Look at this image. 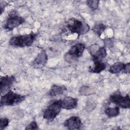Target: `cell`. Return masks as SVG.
I'll list each match as a JSON object with an SVG mask.
<instances>
[{
	"instance_id": "6da1fadb",
	"label": "cell",
	"mask_w": 130,
	"mask_h": 130,
	"mask_svg": "<svg viewBox=\"0 0 130 130\" xmlns=\"http://www.w3.org/2000/svg\"><path fill=\"white\" fill-rule=\"evenodd\" d=\"M37 37V34L31 32L28 34L15 36L12 37L9 44L14 47H25L32 45Z\"/></svg>"
},
{
	"instance_id": "7a4b0ae2",
	"label": "cell",
	"mask_w": 130,
	"mask_h": 130,
	"mask_svg": "<svg viewBox=\"0 0 130 130\" xmlns=\"http://www.w3.org/2000/svg\"><path fill=\"white\" fill-rule=\"evenodd\" d=\"M67 27L70 32L76 34L78 36L86 34L90 29L88 24L75 18H71L67 21Z\"/></svg>"
},
{
	"instance_id": "3957f363",
	"label": "cell",
	"mask_w": 130,
	"mask_h": 130,
	"mask_svg": "<svg viewBox=\"0 0 130 130\" xmlns=\"http://www.w3.org/2000/svg\"><path fill=\"white\" fill-rule=\"evenodd\" d=\"M61 109V100H54L44 111L43 117L48 121H52L59 114Z\"/></svg>"
},
{
	"instance_id": "277c9868",
	"label": "cell",
	"mask_w": 130,
	"mask_h": 130,
	"mask_svg": "<svg viewBox=\"0 0 130 130\" xmlns=\"http://www.w3.org/2000/svg\"><path fill=\"white\" fill-rule=\"evenodd\" d=\"M85 49V46L82 43H77L73 45L65 54L64 60L69 63L76 61L82 56Z\"/></svg>"
},
{
	"instance_id": "5b68a950",
	"label": "cell",
	"mask_w": 130,
	"mask_h": 130,
	"mask_svg": "<svg viewBox=\"0 0 130 130\" xmlns=\"http://www.w3.org/2000/svg\"><path fill=\"white\" fill-rule=\"evenodd\" d=\"M25 22V19L20 16L16 11L10 13L4 24L3 27L8 31H11L18 27Z\"/></svg>"
},
{
	"instance_id": "8992f818",
	"label": "cell",
	"mask_w": 130,
	"mask_h": 130,
	"mask_svg": "<svg viewBox=\"0 0 130 130\" xmlns=\"http://www.w3.org/2000/svg\"><path fill=\"white\" fill-rule=\"evenodd\" d=\"M25 99V96L18 94L11 90L1 96V106H14L22 102Z\"/></svg>"
},
{
	"instance_id": "52a82bcc",
	"label": "cell",
	"mask_w": 130,
	"mask_h": 130,
	"mask_svg": "<svg viewBox=\"0 0 130 130\" xmlns=\"http://www.w3.org/2000/svg\"><path fill=\"white\" fill-rule=\"evenodd\" d=\"M110 103L115 104L119 108L129 109L130 108V99L129 94L123 96L119 91H116L109 96Z\"/></svg>"
},
{
	"instance_id": "ba28073f",
	"label": "cell",
	"mask_w": 130,
	"mask_h": 130,
	"mask_svg": "<svg viewBox=\"0 0 130 130\" xmlns=\"http://www.w3.org/2000/svg\"><path fill=\"white\" fill-rule=\"evenodd\" d=\"M15 81L16 79L14 76H5L1 77L0 82L1 96L4 95L10 90V88Z\"/></svg>"
},
{
	"instance_id": "9c48e42d",
	"label": "cell",
	"mask_w": 130,
	"mask_h": 130,
	"mask_svg": "<svg viewBox=\"0 0 130 130\" xmlns=\"http://www.w3.org/2000/svg\"><path fill=\"white\" fill-rule=\"evenodd\" d=\"M63 125L68 129H80L82 125V121L80 117L76 116H72L66 119Z\"/></svg>"
},
{
	"instance_id": "30bf717a",
	"label": "cell",
	"mask_w": 130,
	"mask_h": 130,
	"mask_svg": "<svg viewBox=\"0 0 130 130\" xmlns=\"http://www.w3.org/2000/svg\"><path fill=\"white\" fill-rule=\"evenodd\" d=\"M93 50H90V53L92 56L93 61L103 60L106 57L107 55V50L105 46L98 47L96 45H92Z\"/></svg>"
},
{
	"instance_id": "8fae6325",
	"label": "cell",
	"mask_w": 130,
	"mask_h": 130,
	"mask_svg": "<svg viewBox=\"0 0 130 130\" xmlns=\"http://www.w3.org/2000/svg\"><path fill=\"white\" fill-rule=\"evenodd\" d=\"M48 60V56L45 50L41 51L31 62V66L35 68H41L45 66Z\"/></svg>"
},
{
	"instance_id": "7c38bea8",
	"label": "cell",
	"mask_w": 130,
	"mask_h": 130,
	"mask_svg": "<svg viewBox=\"0 0 130 130\" xmlns=\"http://www.w3.org/2000/svg\"><path fill=\"white\" fill-rule=\"evenodd\" d=\"M78 100L72 96H67L61 100V108L66 110L75 109L78 106Z\"/></svg>"
},
{
	"instance_id": "4fadbf2b",
	"label": "cell",
	"mask_w": 130,
	"mask_h": 130,
	"mask_svg": "<svg viewBox=\"0 0 130 130\" xmlns=\"http://www.w3.org/2000/svg\"><path fill=\"white\" fill-rule=\"evenodd\" d=\"M93 61V66L89 67V72L92 73L100 74L105 70L107 67L106 63L103 61L94 60Z\"/></svg>"
},
{
	"instance_id": "5bb4252c",
	"label": "cell",
	"mask_w": 130,
	"mask_h": 130,
	"mask_svg": "<svg viewBox=\"0 0 130 130\" xmlns=\"http://www.w3.org/2000/svg\"><path fill=\"white\" fill-rule=\"evenodd\" d=\"M67 90V87L63 85H53L49 90L48 95L50 97H54L63 94Z\"/></svg>"
},
{
	"instance_id": "9a60e30c",
	"label": "cell",
	"mask_w": 130,
	"mask_h": 130,
	"mask_svg": "<svg viewBox=\"0 0 130 130\" xmlns=\"http://www.w3.org/2000/svg\"><path fill=\"white\" fill-rule=\"evenodd\" d=\"M125 67V63L120 61H117L110 67L108 71L112 74H117L121 72L123 73Z\"/></svg>"
},
{
	"instance_id": "2e32d148",
	"label": "cell",
	"mask_w": 130,
	"mask_h": 130,
	"mask_svg": "<svg viewBox=\"0 0 130 130\" xmlns=\"http://www.w3.org/2000/svg\"><path fill=\"white\" fill-rule=\"evenodd\" d=\"M105 114L109 117H114L118 116L120 113L119 108L117 106L115 107H107L105 110Z\"/></svg>"
},
{
	"instance_id": "e0dca14e",
	"label": "cell",
	"mask_w": 130,
	"mask_h": 130,
	"mask_svg": "<svg viewBox=\"0 0 130 130\" xmlns=\"http://www.w3.org/2000/svg\"><path fill=\"white\" fill-rule=\"evenodd\" d=\"M107 26L102 23H97L94 25L92 27V30L99 37H101L102 34L106 29Z\"/></svg>"
},
{
	"instance_id": "ac0fdd59",
	"label": "cell",
	"mask_w": 130,
	"mask_h": 130,
	"mask_svg": "<svg viewBox=\"0 0 130 130\" xmlns=\"http://www.w3.org/2000/svg\"><path fill=\"white\" fill-rule=\"evenodd\" d=\"M86 4L88 6L89 8H90L92 10L94 11L96 9H98L99 7V1H87Z\"/></svg>"
},
{
	"instance_id": "d6986e66",
	"label": "cell",
	"mask_w": 130,
	"mask_h": 130,
	"mask_svg": "<svg viewBox=\"0 0 130 130\" xmlns=\"http://www.w3.org/2000/svg\"><path fill=\"white\" fill-rule=\"evenodd\" d=\"M80 93L82 95H89L90 94H92V92L91 91V89H90L89 87L87 86H83L82 87L79 91Z\"/></svg>"
},
{
	"instance_id": "ffe728a7",
	"label": "cell",
	"mask_w": 130,
	"mask_h": 130,
	"mask_svg": "<svg viewBox=\"0 0 130 130\" xmlns=\"http://www.w3.org/2000/svg\"><path fill=\"white\" fill-rule=\"evenodd\" d=\"M9 123V120L7 118H1L0 120V129H4L7 127Z\"/></svg>"
},
{
	"instance_id": "44dd1931",
	"label": "cell",
	"mask_w": 130,
	"mask_h": 130,
	"mask_svg": "<svg viewBox=\"0 0 130 130\" xmlns=\"http://www.w3.org/2000/svg\"><path fill=\"white\" fill-rule=\"evenodd\" d=\"M26 130L27 129H39V127L38 124L36 121H31L27 126H26L25 128Z\"/></svg>"
},
{
	"instance_id": "7402d4cb",
	"label": "cell",
	"mask_w": 130,
	"mask_h": 130,
	"mask_svg": "<svg viewBox=\"0 0 130 130\" xmlns=\"http://www.w3.org/2000/svg\"><path fill=\"white\" fill-rule=\"evenodd\" d=\"M8 5V3L4 1H1L0 3V8H1V14L2 15L3 11L5 10V7Z\"/></svg>"
},
{
	"instance_id": "603a6c76",
	"label": "cell",
	"mask_w": 130,
	"mask_h": 130,
	"mask_svg": "<svg viewBox=\"0 0 130 130\" xmlns=\"http://www.w3.org/2000/svg\"><path fill=\"white\" fill-rule=\"evenodd\" d=\"M129 71H130V63H129V62H127V63H125V69H124L123 73L129 74Z\"/></svg>"
}]
</instances>
